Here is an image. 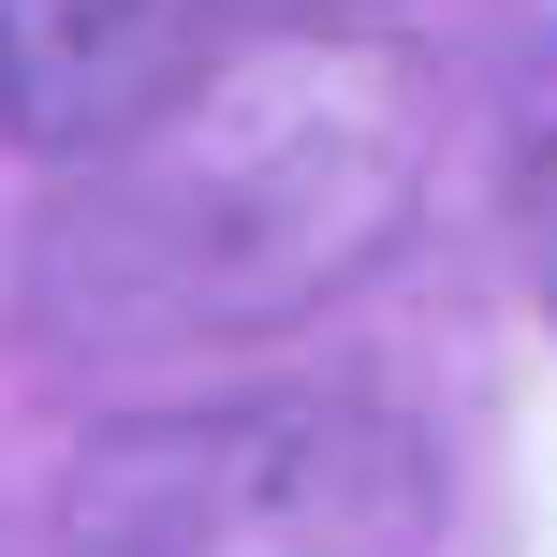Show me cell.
<instances>
[{"label": "cell", "mask_w": 557, "mask_h": 557, "mask_svg": "<svg viewBox=\"0 0 557 557\" xmlns=\"http://www.w3.org/2000/svg\"><path fill=\"white\" fill-rule=\"evenodd\" d=\"M441 455L337 382L133 411L59 470V557H425Z\"/></svg>", "instance_id": "2"}, {"label": "cell", "mask_w": 557, "mask_h": 557, "mask_svg": "<svg viewBox=\"0 0 557 557\" xmlns=\"http://www.w3.org/2000/svg\"><path fill=\"white\" fill-rule=\"evenodd\" d=\"M235 15L250 0H0V133L88 162L133 117H162L235 45Z\"/></svg>", "instance_id": "3"}, {"label": "cell", "mask_w": 557, "mask_h": 557, "mask_svg": "<svg viewBox=\"0 0 557 557\" xmlns=\"http://www.w3.org/2000/svg\"><path fill=\"white\" fill-rule=\"evenodd\" d=\"M425 191V74L382 29H250L162 117L88 147L29 235V323L59 352H221L308 323L396 250Z\"/></svg>", "instance_id": "1"}, {"label": "cell", "mask_w": 557, "mask_h": 557, "mask_svg": "<svg viewBox=\"0 0 557 557\" xmlns=\"http://www.w3.org/2000/svg\"><path fill=\"white\" fill-rule=\"evenodd\" d=\"M499 221H513L529 308H543V337H557V45L513 74V103H499Z\"/></svg>", "instance_id": "4"}, {"label": "cell", "mask_w": 557, "mask_h": 557, "mask_svg": "<svg viewBox=\"0 0 557 557\" xmlns=\"http://www.w3.org/2000/svg\"><path fill=\"white\" fill-rule=\"evenodd\" d=\"M250 15H264V29H382L396 0H250Z\"/></svg>", "instance_id": "5"}]
</instances>
